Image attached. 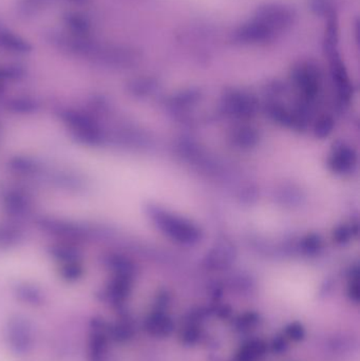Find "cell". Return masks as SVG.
Instances as JSON below:
<instances>
[{"instance_id":"cell-1","label":"cell","mask_w":360,"mask_h":361,"mask_svg":"<svg viewBox=\"0 0 360 361\" xmlns=\"http://www.w3.org/2000/svg\"><path fill=\"white\" fill-rule=\"evenodd\" d=\"M4 338L11 352L16 355H25L33 348V326L23 316H12L6 322Z\"/></svg>"},{"instance_id":"cell-2","label":"cell","mask_w":360,"mask_h":361,"mask_svg":"<svg viewBox=\"0 0 360 361\" xmlns=\"http://www.w3.org/2000/svg\"><path fill=\"white\" fill-rule=\"evenodd\" d=\"M295 12L290 6L268 4L256 11L255 20L272 30L274 33L283 31L294 23Z\"/></svg>"},{"instance_id":"cell-3","label":"cell","mask_w":360,"mask_h":361,"mask_svg":"<svg viewBox=\"0 0 360 361\" xmlns=\"http://www.w3.org/2000/svg\"><path fill=\"white\" fill-rule=\"evenodd\" d=\"M276 33L261 25L254 19L251 23H245L235 31L234 40L239 44H264L275 37Z\"/></svg>"},{"instance_id":"cell-4","label":"cell","mask_w":360,"mask_h":361,"mask_svg":"<svg viewBox=\"0 0 360 361\" xmlns=\"http://www.w3.org/2000/svg\"><path fill=\"white\" fill-rule=\"evenodd\" d=\"M106 350V333L103 324L94 320L91 328L90 358L91 361H103Z\"/></svg>"},{"instance_id":"cell-5","label":"cell","mask_w":360,"mask_h":361,"mask_svg":"<svg viewBox=\"0 0 360 361\" xmlns=\"http://www.w3.org/2000/svg\"><path fill=\"white\" fill-rule=\"evenodd\" d=\"M311 8L318 15L331 16L334 14V4L332 0H312Z\"/></svg>"}]
</instances>
